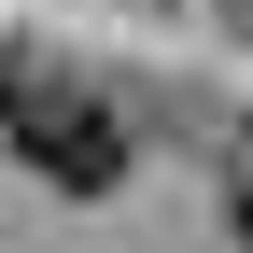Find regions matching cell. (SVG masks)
Here are the masks:
<instances>
[{
    "label": "cell",
    "mask_w": 253,
    "mask_h": 253,
    "mask_svg": "<svg viewBox=\"0 0 253 253\" xmlns=\"http://www.w3.org/2000/svg\"><path fill=\"white\" fill-rule=\"evenodd\" d=\"M211 211H225V239L253 253V126H239V141H225V183H211Z\"/></svg>",
    "instance_id": "cell-2"
},
{
    "label": "cell",
    "mask_w": 253,
    "mask_h": 253,
    "mask_svg": "<svg viewBox=\"0 0 253 253\" xmlns=\"http://www.w3.org/2000/svg\"><path fill=\"white\" fill-rule=\"evenodd\" d=\"M0 155L56 197H113L126 183V99L99 71H71L56 42H28V56H0Z\"/></svg>",
    "instance_id": "cell-1"
}]
</instances>
